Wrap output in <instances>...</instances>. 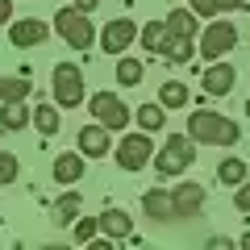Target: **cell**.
<instances>
[{"label": "cell", "instance_id": "1", "mask_svg": "<svg viewBox=\"0 0 250 250\" xmlns=\"http://www.w3.org/2000/svg\"><path fill=\"white\" fill-rule=\"evenodd\" d=\"M188 138L200 146H238L242 125L225 113H213V108H196L188 117Z\"/></svg>", "mask_w": 250, "mask_h": 250}, {"label": "cell", "instance_id": "2", "mask_svg": "<svg viewBox=\"0 0 250 250\" xmlns=\"http://www.w3.org/2000/svg\"><path fill=\"white\" fill-rule=\"evenodd\" d=\"M192 163H196V142L188 134H171L167 142H163V150H154V171H159V179L184 175Z\"/></svg>", "mask_w": 250, "mask_h": 250}, {"label": "cell", "instance_id": "3", "mask_svg": "<svg viewBox=\"0 0 250 250\" xmlns=\"http://www.w3.org/2000/svg\"><path fill=\"white\" fill-rule=\"evenodd\" d=\"M54 29L62 34V42L71 46V50H88L92 42H96V29H92V17L83 9H75V4H67V9L54 13Z\"/></svg>", "mask_w": 250, "mask_h": 250}, {"label": "cell", "instance_id": "4", "mask_svg": "<svg viewBox=\"0 0 250 250\" xmlns=\"http://www.w3.org/2000/svg\"><path fill=\"white\" fill-rule=\"evenodd\" d=\"M117 167L121 171H142L146 163L154 159V142H150V134L146 129H138V134H125L121 142H117Z\"/></svg>", "mask_w": 250, "mask_h": 250}, {"label": "cell", "instance_id": "5", "mask_svg": "<svg viewBox=\"0 0 250 250\" xmlns=\"http://www.w3.org/2000/svg\"><path fill=\"white\" fill-rule=\"evenodd\" d=\"M54 83V100H59V108H75L83 100V71L75 67V62H59L50 75Z\"/></svg>", "mask_w": 250, "mask_h": 250}, {"label": "cell", "instance_id": "6", "mask_svg": "<svg viewBox=\"0 0 250 250\" xmlns=\"http://www.w3.org/2000/svg\"><path fill=\"white\" fill-rule=\"evenodd\" d=\"M233 46H238V25H233V21H208V29L200 34L196 50L213 62V59H221V54H229Z\"/></svg>", "mask_w": 250, "mask_h": 250}, {"label": "cell", "instance_id": "7", "mask_svg": "<svg viewBox=\"0 0 250 250\" xmlns=\"http://www.w3.org/2000/svg\"><path fill=\"white\" fill-rule=\"evenodd\" d=\"M88 108H92V117L104 125L108 134H113V129H125V125H129V117H134L129 108H125V100L113 96V92H96V96L88 100Z\"/></svg>", "mask_w": 250, "mask_h": 250}, {"label": "cell", "instance_id": "8", "mask_svg": "<svg viewBox=\"0 0 250 250\" xmlns=\"http://www.w3.org/2000/svg\"><path fill=\"white\" fill-rule=\"evenodd\" d=\"M134 38H138V25H134L129 17H117V21H108V25L100 29V46H104L108 54L129 50V46H134Z\"/></svg>", "mask_w": 250, "mask_h": 250}, {"label": "cell", "instance_id": "9", "mask_svg": "<svg viewBox=\"0 0 250 250\" xmlns=\"http://www.w3.org/2000/svg\"><path fill=\"white\" fill-rule=\"evenodd\" d=\"M200 205H205V184H175V188H171V208H175L179 221L196 217Z\"/></svg>", "mask_w": 250, "mask_h": 250}, {"label": "cell", "instance_id": "10", "mask_svg": "<svg viewBox=\"0 0 250 250\" xmlns=\"http://www.w3.org/2000/svg\"><path fill=\"white\" fill-rule=\"evenodd\" d=\"M46 38H50V29H46L38 17H21V21H13V25H9V42L17 46V50H29V46H42Z\"/></svg>", "mask_w": 250, "mask_h": 250}, {"label": "cell", "instance_id": "11", "mask_svg": "<svg viewBox=\"0 0 250 250\" xmlns=\"http://www.w3.org/2000/svg\"><path fill=\"white\" fill-rule=\"evenodd\" d=\"M233 80H238V71H233L229 62H217L205 71V80H200V88H205V96H229L233 92Z\"/></svg>", "mask_w": 250, "mask_h": 250}, {"label": "cell", "instance_id": "12", "mask_svg": "<svg viewBox=\"0 0 250 250\" xmlns=\"http://www.w3.org/2000/svg\"><path fill=\"white\" fill-rule=\"evenodd\" d=\"M96 225H100V233L113 238V242H125L129 233H134V217L125 213V208H104V213L96 217Z\"/></svg>", "mask_w": 250, "mask_h": 250}, {"label": "cell", "instance_id": "13", "mask_svg": "<svg viewBox=\"0 0 250 250\" xmlns=\"http://www.w3.org/2000/svg\"><path fill=\"white\" fill-rule=\"evenodd\" d=\"M75 142H80V154H83V159H104V154H108V129H104L100 121H96V125H83Z\"/></svg>", "mask_w": 250, "mask_h": 250}, {"label": "cell", "instance_id": "14", "mask_svg": "<svg viewBox=\"0 0 250 250\" xmlns=\"http://www.w3.org/2000/svg\"><path fill=\"white\" fill-rule=\"evenodd\" d=\"M54 179H59V184H80L83 179V154H75V150H62L59 159H54Z\"/></svg>", "mask_w": 250, "mask_h": 250}, {"label": "cell", "instance_id": "15", "mask_svg": "<svg viewBox=\"0 0 250 250\" xmlns=\"http://www.w3.org/2000/svg\"><path fill=\"white\" fill-rule=\"evenodd\" d=\"M142 208H146V217H154V221H171V217H175L167 188H150V192L142 196Z\"/></svg>", "mask_w": 250, "mask_h": 250}, {"label": "cell", "instance_id": "16", "mask_svg": "<svg viewBox=\"0 0 250 250\" xmlns=\"http://www.w3.org/2000/svg\"><path fill=\"white\" fill-rule=\"evenodd\" d=\"M159 54H163V59H171V62H188L192 54H196V42H192V38H179V34H163Z\"/></svg>", "mask_w": 250, "mask_h": 250}, {"label": "cell", "instance_id": "17", "mask_svg": "<svg viewBox=\"0 0 250 250\" xmlns=\"http://www.w3.org/2000/svg\"><path fill=\"white\" fill-rule=\"evenodd\" d=\"M80 208H83V196H80V188L71 184L59 200H54V221H59V225H71L75 217H80Z\"/></svg>", "mask_w": 250, "mask_h": 250}, {"label": "cell", "instance_id": "18", "mask_svg": "<svg viewBox=\"0 0 250 250\" xmlns=\"http://www.w3.org/2000/svg\"><path fill=\"white\" fill-rule=\"evenodd\" d=\"M25 125H29V108L21 104V100H0V129L17 134V129H25Z\"/></svg>", "mask_w": 250, "mask_h": 250}, {"label": "cell", "instance_id": "19", "mask_svg": "<svg viewBox=\"0 0 250 250\" xmlns=\"http://www.w3.org/2000/svg\"><path fill=\"white\" fill-rule=\"evenodd\" d=\"M29 125H34L42 138H54V134H59V125H62L59 121V108H54V104H38L34 113H29Z\"/></svg>", "mask_w": 250, "mask_h": 250}, {"label": "cell", "instance_id": "20", "mask_svg": "<svg viewBox=\"0 0 250 250\" xmlns=\"http://www.w3.org/2000/svg\"><path fill=\"white\" fill-rule=\"evenodd\" d=\"M163 25H167V34H179V38H196V13H192V9H175L167 21H163Z\"/></svg>", "mask_w": 250, "mask_h": 250}, {"label": "cell", "instance_id": "21", "mask_svg": "<svg viewBox=\"0 0 250 250\" xmlns=\"http://www.w3.org/2000/svg\"><path fill=\"white\" fill-rule=\"evenodd\" d=\"M217 179L229 184V188H238L242 179H246V163H242V159H221V163H217Z\"/></svg>", "mask_w": 250, "mask_h": 250}, {"label": "cell", "instance_id": "22", "mask_svg": "<svg viewBox=\"0 0 250 250\" xmlns=\"http://www.w3.org/2000/svg\"><path fill=\"white\" fill-rule=\"evenodd\" d=\"M29 92H34L29 75H13V80H0V96H4V100H25Z\"/></svg>", "mask_w": 250, "mask_h": 250}, {"label": "cell", "instance_id": "23", "mask_svg": "<svg viewBox=\"0 0 250 250\" xmlns=\"http://www.w3.org/2000/svg\"><path fill=\"white\" fill-rule=\"evenodd\" d=\"M117 83H121V88H138V83H142V62L138 59H121L117 62Z\"/></svg>", "mask_w": 250, "mask_h": 250}, {"label": "cell", "instance_id": "24", "mask_svg": "<svg viewBox=\"0 0 250 250\" xmlns=\"http://www.w3.org/2000/svg\"><path fill=\"white\" fill-rule=\"evenodd\" d=\"M138 125H142L146 134H154V129H163V121H167V117H163V104H142L138 108Z\"/></svg>", "mask_w": 250, "mask_h": 250}, {"label": "cell", "instance_id": "25", "mask_svg": "<svg viewBox=\"0 0 250 250\" xmlns=\"http://www.w3.org/2000/svg\"><path fill=\"white\" fill-rule=\"evenodd\" d=\"M184 104H188V88L184 83H175V80L163 83V108H184Z\"/></svg>", "mask_w": 250, "mask_h": 250}, {"label": "cell", "instance_id": "26", "mask_svg": "<svg viewBox=\"0 0 250 250\" xmlns=\"http://www.w3.org/2000/svg\"><path fill=\"white\" fill-rule=\"evenodd\" d=\"M71 225H75V242H83V246H88V242H92V238L100 233L96 217H80V221H71Z\"/></svg>", "mask_w": 250, "mask_h": 250}, {"label": "cell", "instance_id": "27", "mask_svg": "<svg viewBox=\"0 0 250 250\" xmlns=\"http://www.w3.org/2000/svg\"><path fill=\"white\" fill-rule=\"evenodd\" d=\"M163 34H167V25H163V21H150V25H142V46H146V50H159Z\"/></svg>", "mask_w": 250, "mask_h": 250}, {"label": "cell", "instance_id": "28", "mask_svg": "<svg viewBox=\"0 0 250 250\" xmlns=\"http://www.w3.org/2000/svg\"><path fill=\"white\" fill-rule=\"evenodd\" d=\"M17 159H13L9 150H0V184H13V179H17Z\"/></svg>", "mask_w": 250, "mask_h": 250}, {"label": "cell", "instance_id": "29", "mask_svg": "<svg viewBox=\"0 0 250 250\" xmlns=\"http://www.w3.org/2000/svg\"><path fill=\"white\" fill-rule=\"evenodd\" d=\"M233 208H238V213H250V184L246 179H242V188L233 192Z\"/></svg>", "mask_w": 250, "mask_h": 250}, {"label": "cell", "instance_id": "30", "mask_svg": "<svg viewBox=\"0 0 250 250\" xmlns=\"http://www.w3.org/2000/svg\"><path fill=\"white\" fill-rule=\"evenodd\" d=\"M192 13H196V17H217L213 0H192Z\"/></svg>", "mask_w": 250, "mask_h": 250}, {"label": "cell", "instance_id": "31", "mask_svg": "<svg viewBox=\"0 0 250 250\" xmlns=\"http://www.w3.org/2000/svg\"><path fill=\"white\" fill-rule=\"evenodd\" d=\"M213 9L217 13H233V9H242V0H213Z\"/></svg>", "mask_w": 250, "mask_h": 250}, {"label": "cell", "instance_id": "32", "mask_svg": "<svg viewBox=\"0 0 250 250\" xmlns=\"http://www.w3.org/2000/svg\"><path fill=\"white\" fill-rule=\"evenodd\" d=\"M208 246H213V250H229L233 238H221V233H217V238H208Z\"/></svg>", "mask_w": 250, "mask_h": 250}, {"label": "cell", "instance_id": "33", "mask_svg": "<svg viewBox=\"0 0 250 250\" xmlns=\"http://www.w3.org/2000/svg\"><path fill=\"white\" fill-rule=\"evenodd\" d=\"M9 17H13V0H0V25H4Z\"/></svg>", "mask_w": 250, "mask_h": 250}, {"label": "cell", "instance_id": "34", "mask_svg": "<svg viewBox=\"0 0 250 250\" xmlns=\"http://www.w3.org/2000/svg\"><path fill=\"white\" fill-rule=\"evenodd\" d=\"M71 4H75V9H83V13H92V9H96V0H71Z\"/></svg>", "mask_w": 250, "mask_h": 250}, {"label": "cell", "instance_id": "35", "mask_svg": "<svg viewBox=\"0 0 250 250\" xmlns=\"http://www.w3.org/2000/svg\"><path fill=\"white\" fill-rule=\"evenodd\" d=\"M242 246H246V250H250V233H242Z\"/></svg>", "mask_w": 250, "mask_h": 250}, {"label": "cell", "instance_id": "36", "mask_svg": "<svg viewBox=\"0 0 250 250\" xmlns=\"http://www.w3.org/2000/svg\"><path fill=\"white\" fill-rule=\"evenodd\" d=\"M242 9H246V13H250V0H242Z\"/></svg>", "mask_w": 250, "mask_h": 250}, {"label": "cell", "instance_id": "37", "mask_svg": "<svg viewBox=\"0 0 250 250\" xmlns=\"http://www.w3.org/2000/svg\"><path fill=\"white\" fill-rule=\"evenodd\" d=\"M246 117H250V100H246Z\"/></svg>", "mask_w": 250, "mask_h": 250}, {"label": "cell", "instance_id": "38", "mask_svg": "<svg viewBox=\"0 0 250 250\" xmlns=\"http://www.w3.org/2000/svg\"><path fill=\"white\" fill-rule=\"evenodd\" d=\"M0 100H4V96H0Z\"/></svg>", "mask_w": 250, "mask_h": 250}]
</instances>
